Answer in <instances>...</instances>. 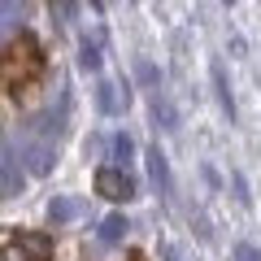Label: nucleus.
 <instances>
[{"label": "nucleus", "mask_w": 261, "mask_h": 261, "mask_svg": "<svg viewBox=\"0 0 261 261\" xmlns=\"http://www.w3.org/2000/svg\"><path fill=\"white\" fill-rule=\"evenodd\" d=\"M48 70V57H44V44H39L31 31H18L9 44L0 48V87L5 92H27L44 79Z\"/></svg>", "instance_id": "f257e3e1"}, {"label": "nucleus", "mask_w": 261, "mask_h": 261, "mask_svg": "<svg viewBox=\"0 0 261 261\" xmlns=\"http://www.w3.org/2000/svg\"><path fill=\"white\" fill-rule=\"evenodd\" d=\"M53 252L57 244L44 231H22V226L0 231V261H53Z\"/></svg>", "instance_id": "f03ea898"}, {"label": "nucleus", "mask_w": 261, "mask_h": 261, "mask_svg": "<svg viewBox=\"0 0 261 261\" xmlns=\"http://www.w3.org/2000/svg\"><path fill=\"white\" fill-rule=\"evenodd\" d=\"M96 192L109 196V200H130V196H135V183H130L126 170H109L105 166L100 174H96Z\"/></svg>", "instance_id": "7ed1b4c3"}, {"label": "nucleus", "mask_w": 261, "mask_h": 261, "mask_svg": "<svg viewBox=\"0 0 261 261\" xmlns=\"http://www.w3.org/2000/svg\"><path fill=\"white\" fill-rule=\"evenodd\" d=\"M48 144H39V140H18L13 144V157H27L31 161V170H48Z\"/></svg>", "instance_id": "20e7f679"}, {"label": "nucleus", "mask_w": 261, "mask_h": 261, "mask_svg": "<svg viewBox=\"0 0 261 261\" xmlns=\"http://www.w3.org/2000/svg\"><path fill=\"white\" fill-rule=\"evenodd\" d=\"M22 187V174H18V157H9V152L0 148V196H13Z\"/></svg>", "instance_id": "39448f33"}, {"label": "nucleus", "mask_w": 261, "mask_h": 261, "mask_svg": "<svg viewBox=\"0 0 261 261\" xmlns=\"http://www.w3.org/2000/svg\"><path fill=\"white\" fill-rule=\"evenodd\" d=\"M96 100H100L105 113H122V109H126V92H122L118 83H100V87H96Z\"/></svg>", "instance_id": "423d86ee"}, {"label": "nucleus", "mask_w": 261, "mask_h": 261, "mask_svg": "<svg viewBox=\"0 0 261 261\" xmlns=\"http://www.w3.org/2000/svg\"><path fill=\"white\" fill-rule=\"evenodd\" d=\"M122 235H126V218H105V226H100V240H105V244H118Z\"/></svg>", "instance_id": "0eeeda50"}, {"label": "nucleus", "mask_w": 261, "mask_h": 261, "mask_svg": "<svg viewBox=\"0 0 261 261\" xmlns=\"http://www.w3.org/2000/svg\"><path fill=\"white\" fill-rule=\"evenodd\" d=\"M148 166H152V178H157V183H161V187H170V170H166V157H161V152H157V148H152V152H148Z\"/></svg>", "instance_id": "6e6552de"}, {"label": "nucleus", "mask_w": 261, "mask_h": 261, "mask_svg": "<svg viewBox=\"0 0 261 261\" xmlns=\"http://www.w3.org/2000/svg\"><path fill=\"white\" fill-rule=\"evenodd\" d=\"M13 9H18V0H0V31L9 27V13H13Z\"/></svg>", "instance_id": "1a4fd4ad"}, {"label": "nucleus", "mask_w": 261, "mask_h": 261, "mask_svg": "<svg viewBox=\"0 0 261 261\" xmlns=\"http://www.w3.org/2000/svg\"><path fill=\"white\" fill-rule=\"evenodd\" d=\"M113 152H118V157H122V161H126V157H130V140H126V135H118V140H113Z\"/></svg>", "instance_id": "9d476101"}, {"label": "nucleus", "mask_w": 261, "mask_h": 261, "mask_svg": "<svg viewBox=\"0 0 261 261\" xmlns=\"http://www.w3.org/2000/svg\"><path fill=\"white\" fill-rule=\"evenodd\" d=\"M74 214V205H70V200H61V205H53V218H70Z\"/></svg>", "instance_id": "9b49d317"}, {"label": "nucleus", "mask_w": 261, "mask_h": 261, "mask_svg": "<svg viewBox=\"0 0 261 261\" xmlns=\"http://www.w3.org/2000/svg\"><path fill=\"white\" fill-rule=\"evenodd\" d=\"M240 261H257V252H252V248H240Z\"/></svg>", "instance_id": "f8f14e48"}]
</instances>
